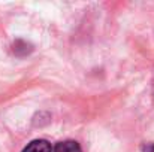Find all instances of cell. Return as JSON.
I'll list each match as a JSON object with an SVG mask.
<instances>
[{
    "mask_svg": "<svg viewBox=\"0 0 154 152\" xmlns=\"http://www.w3.org/2000/svg\"><path fill=\"white\" fill-rule=\"evenodd\" d=\"M23 152H51V145L50 142L44 140V139H38V140H33L30 142Z\"/></svg>",
    "mask_w": 154,
    "mask_h": 152,
    "instance_id": "obj_1",
    "label": "cell"
},
{
    "mask_svg": "<svg viewBox=\"0 0 154 152\" xmlns=\"http://www.w3.org/2000/svg\"><path fill=\"white\" fill-rule=\"evenodd\" d=\"M54 152H82V149H81L78 142H75V140H64V142L57 143Z\"/></svg>",
    "mask_w": 154,
    "mask_h": 152,
    "instance_id": "obj_2",
    "label": "cell"
},
{
    "mask_svg": "<svg viewBox=\"0 0 154 152\" xmlns=\"http://www.w3.org/2000/svg\"><path fill=\"white\" fill-rule=\"evenodd\" d=\"M142 152H154V143H145L142 146Z\"/></svg>",
    "mask_w": 154,
    "mask_h": 152,
    "instance_id": "obj_3",
    "label": "cell"
}]
</instances>
